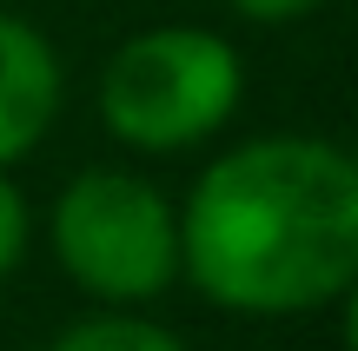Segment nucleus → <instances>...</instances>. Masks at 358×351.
Masks as SVG:
<instances>
[{
    "label": "nucleus",
    "instance_id": "f257e3e1",
    "mask_svg": "<svg viewBox=\"0 0 358 351\" xmlns=\"http://www.w3.org/2000/svg\"><path fill=\"white\" fill-rule=\"evenodd\" d=\"M179 265L226 312L279 318L358 278V159L312 133H266L199 172Z\"/></svg>",
    "mask_w": 358,
    "mask_h": 351
},
{
    "label": "nucleus",
    "instance_id": "f03ea898",
    "mask_svg": "<svg viewBox=\"0 0 358 351\" xmlns=\"http://www.w3.org/2000/svg\"><path fill=\"white\" fill-rule=\"evenodd\" d=\"M245 93V66L213 27L133 33L100 73V119L140 153H179L213 140Z\"/></svg>",
    "mask_w": 358,
    "mask_h": 351
},
{
    "label": "nucleus",
    "instance_id": "7ed1b4c3",
    "mask_svg": "<svg viewBox=\"0 0 358 351\" xmlns=\"http://www.w3.org/2000/svg\"><path fill=\"white\" fill-rule=\"evenodd\" d=\"M53 252H60L66 278L87 285L93 299L113 305L153 299L179 278V212L140 172L93 166L66 179L60 206H53Z\"/></svg>",
    "mask_w": 358,
    "mask_h": 351
},
{
    "label": "nucleus",
    "instance_id": "20e7f679",
    "mask_svg": "<svg viewBox=\"0 0 358 351\" xmlns=\"http://www.w3.org/2000/svg\"><path fill=\"white\" fill-rule=\"evenodd\" d=\"M60 113V53L47 33L0 13V166L34 153Z\"/></svg>",
    "mask_w": 358,
    "mask_h": 351
},
{
    "label": "nucleus",
    "instance_id": "39448f33",
    "mask_svg": "<svg viewBox=\"0 0 358 351\" xmlns=\"http://www.w3.org/2000/svg\"><path fill=\"white\" fill-rule=\"evenodd\" d=\"M53 351H186V345L146 318H87V325L60 331Z\"/></svg>",
    "mask_w": 358,
    "mask_h": 351
},
{
    "label": "nucleus",
    "instance_id": "423d86ee",
    "mask_svg": "<svg viewBox=\"0 0 358 351\" xmlns=\"http://www.w3.org/2000/svg\"><path fill=\"white\" fill-rule=\"evenodd\" d=\"M20 252H27V199L7 179V166H0V278L20 265Z\"/></svg>",
    "mask_w": 358,
    "mask_h": 351
},
{
    "label": "nucleus",
    "instance_id": "0eeeda50",
    "mask_svg": "<svg viewBox=\"0 0 358 351\" xmlns=\"http://www.w3.org/2000/svg\"><path fill=\"white\" fill-rule=\"evenodd\" d=\"M239 20H259V27H285V20H306L319 0H226Z\"/></svg>",
    "mask_w": 358,
    "mask_h": 351
},
{
    "label": "nucleus",
    "instance_id": "6e6552de",
    "mask_svg": "<svg viewBox=\"0 0 358 351\" xmlns=\"http://www.w3.org/2000/svg\"><path fill=\"white\" fill-rule=\"evenodd\" d=\"M345 292H352V299H345V345L358 351V278H352V285H345Z\"/></svg>",
    "mask_w": 358,
    "mask_h": 351
}]
</instances>
